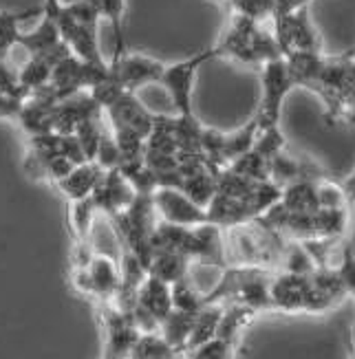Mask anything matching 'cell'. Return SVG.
Returning a JSON list of instances; mask_svg holds the SVG:
<instances>
[{"label":"cell","instance_id":"6da1fadb","mask_svg":"<svg viewBox=\"0 0 355 359\" xmlns=\"http://www.w3.org/2000/svg\"><path fill=\"white\" fill-rule=\"evenodd\" d=\"M44 15L53 20L58 34L69 49L82 60L102 65L104 57L98 44V22L100 11L88 5L86 0L62 5L60 0H44Z\"/></svg>","mask_w":355,"mask_h":359},{"label":"cell","instance_id":"7a4b0ae2","mask_svg":"<svg viewBox=\"0 0 355 359\" xmlns=\"http://www.w3.org/2000/svg\"><path fill=\"white\" fill-rule=\"evenodd\" d=\"M214 51L216 57H229L245 67H262L283 55L274 31H267L262 22L245 18L241 13L232 15L225 34L214 44Z\"/></svg>","mask_w":355,"mask_h":359},{"label":"cell","instance_id":"3957f363","mask_svg":"<svg viewBox=\"0 0 355 359\" xmlns=\"http://www.w3.org/2000/svg\"><path fill=\"white\" fill-rule=\"evenodd\" d=\"M104 80H108L106 62L98 65V62H88V60L77 57L75 53H69L53 67L46 86H42L38 90H42L44 95H49L51 100H65L80 90L95 88Z\"/></svg>","mask_w":355,"mask_h":359},{"label":"cell","instance_id":"277c9868","mask_svg":"<svg viewBox=\"0 0 355 359\" xmlns=\"http://www.w3.org/2000/svg\"><path fill=\"white\" fill-rule=\"evenodd\" d=\"M260 88H262L260 102H258V108L254 113V121L258 126V133L281 126L283 102L289 93L296 88L283 55L260 67Z\"/></svg>","mask_w":355,"mask_h":359},{"label":"cell","instance_id":"5b68a950","mask_svg":"<svg viewBox=\"0 0 355 359\" xmlns=\"http://www.w3.org/2000/svg\"><path fill=\"white\" fill-rule=\"evenodd\" d=\"M274 38L283 55L291 53H318L322 51V40L309 15V5L283 15H274Z\"/></svg>","mask_w":355,"mask_h":359},{"label":"cell","instance_id":"8992f818","mask_svg":"<svg viewBox=\"0 0 355 359\" xmlns=\"http://www.w3.org/2000/svg\"><path fill=\"white\" fill-rule=\"evenodd\" d=\"M216 51L214 46L201 51L188 60L177 62V65L163 67L159 84L168 90V97L175 106L177 115H192V88H194V77L199 69L206 65L208 60H214Z\"/></svg>","mask_w":355,"mask_h":359},{"label":"cell","instance_id":"52a82bcc","mask_svg":"<svg viewBox=\"0 0 355 359\" xmlns=\"http://www.w3.org/2000/svg\"><path fill=\"white\" fill-rule=\"evenodd\" d=\"M161 62L146 57V55H135V53H121L115 55L113 62L108 65V77L123 90L135 93L146 84H159L161 73H163Z\"/></svg>","mask_w":355,"mask_h":359},{"label":"cell","instance_id":"ba28073f","mask_svg":"<svg viewBox=\"0 0 355 359\" xmlns=\"http://www.w3.org/2000/svg\"><path fill=\"white\" fill-rule=\"evenodd\" d=\"M152 203L154 210H157L159 221L183 225V227H196L208 223L206 208L196 205L192 198H188L181 190H175V187H159L152 194Z\"/></svg>","mask_w":355,"mask_h":359},{"label":"cell","instance_id":"9c48e42d","mask_svg":"<svg viewBox=\"0 0 355 359\" xmlns=\"http://www.w3.org/2000/svg\"><path fill=\"white\" fill-rule=\"evenodd\" d=\"M135 196L137 192L133 190V185L117 168L104 170V177L100 179V183L95 185V190L91 194L98 212L104 216H113L121 210H126L135 201Z\"/></svg>","mask_w":355,"mask_h":359},{"label":"cell","instance_id":"30bf717a","mask_svg":"<svg viewBox=\"0 0 355 359\" xmlns=\"http://www.w3.org/2000/svg\"><path fill=\"white\" fill-rule=\"evenodd\" d=\"M88 278L93 285V302H113L115 293L121 283V271H119V258L106 254V252H95V256L88 262Z\"/></svg>","mask_w":355,"mask_h":359},{"label":"cell","instance_id":"8fae6325","mask_svg":"<svg viewBox=\"0 0 355 359\" xmlns=\"http://www.w3.org/2000/svg\"><path fill=\"white\" fill-rule=\"evenodd\" d=\"M102 177H104V168L98 161H84L80 165H75L65 179H60L55 187L67 196V201H80L93 194Z\"/></svg>","mask_w":355,"mask_h":359},{"label":"cell","instance_id":"7c38bea8","mask_svg":"<svg viewBox=\"0 0 355 359\" xmlns=\"http://www.w3.org/2000/svg\"><path fill=\"white\" fill-rule=\"evenodd\" d=\"M148 273L159 278L166 285H175L177 280L192 273V260L179 252H152Z\"/></svg>","mask_w":355,"mask_h":359},{"label":"cell","instance_id":"4fadbf2b","mask_svg":"<svg viewBox=\"0 0 355 359\" xmlns=\"http://www.w3.org/2000/svg\"><path fill=\"white\" fill-rule=\"evenodd\" d=\"M98 208L93 198H80V201H71V210H69V229L73 243H93V229L98 223Z\"/></svg>","mask_w":355,"mask_h":359},{"label":"cell","instance_id":"5bb4252c","mask_svg":"<svg viewBox=\"0 0 355 359\" xmlns=\"http://www.w3.org/2000/svg\"><path fill=\"white\" fill-rule=\"evenodd\" d=\"M170 295H173V309L183 313H196L206 306V293L192 283V276H185L170 285Z\"/></svg>","mask_w":355,"mask_h":359},{"label":"cell","instance_id":"9a60e30c","mask_svg":"<svg viewBox=\"0 0 355 359\" xmlns=\"http://www.w3.org/2000/svg\"><path fill=\"white\" fill-rule=\"evenodd\" d=\"M34 11H0V57L9 55V51L18 44L20 38V22H25L27 18H31ZM9 65V62H7Z\"/></svg>","mask_w":355,"mask_h":359},{"label":"cell","instance_id":"2e32d148","mask_svg":"<svg viewBox=\"0 0 355 359\" xmlns=\"http://www.w3.org/2000/svg\"><path fill=\"white\" fill-rule=\"evenodd\" d=\"M179 353L170 348L168 341L157 333H142L135 341L128 359H177Z\"/></svg>","mask_w":355,"mask_h":359},{"label":"cell","instance_id":"e0dca14e","mask_svg":"<svg viewBox=\"0 0 355 359\" xmlns=\"http://www.w3.org/2000/svg\"><path fill=\"white\" fill-rule=\"evenodd\" d=\"M316 196L320 210H351L342 183L333 181L327 175L316 179Z\"/></svg>","mask_w":355,"mask_h":359},{"label":"cell","instance_id":"ac0fdd59","mask_svg":"<svg viewBox=\"0 0 355 359\" xmlns=\"http://www.w3.org/2000/svg\"><path fill=\"white\" fill-rule=\"evenodd\" d=\"M234 13H241L245 18H252L256 22H265L267 18H274L276 0H229Z\"/></svg>","mask_w":355,"mask_h":359},{"label":"cell","instance_id":"d6986e66","mask_svg":"<svg viewBox=\"0 0 355 359\" xmlns=\"http://www.w3.org/2000/svg\"><path fill=\"white\" fill-rule=\"evenodd\" d=\"M232 351H234V344L214 337V339L206 341V344H201L183 355L188 359H232Z\"/></svg>","mask_w":355,"mask_h":359},{"label":"cell","instance_id":"ffe728a7","mask_svg":"<svg viewBox=\"0 0 355 359\" xmlns=\"http://www.w3.org/2000/svg\"><path fill=\"white\" fill-rule=\"evenodd\" d=\"M335 271H337L340 280H342V287H344L347 295H353V298H355V254H353V249H351L349 243L344 247L342 260H340Z\"/></svg>","mask_w":355,"mask_h":359},{"label":"cell","instance_id":"44dd1931","mask_svg":"<svg viewBox=\"0 0 355 359\" xmlns=\"http://www.w3.org/2000/svg\"><path fill=\"white\" fill-rule=\"evenodd\" d=\"M22 102L20 97H13V95H7L5 90H0V119H18L20 115V108H22Z\"/></svg>","mask_w":355,"mask_h":359},{"label":"cell","instance_id":"7402d4cb","mask_svg":"<svg viewBox=\"0 0 355 359\" xmlns=\"http://www.w3.org/2000/svg\"><path fill=\"white\" fill-rule=\"evenodd\" d=\"M351 126L355 128V121L351 123ZM344 187V192H347V198H349V205H355V170H353V175L342 183Z\"/></svg>","mask_w":355,"mask_h":359},{"label":"cell","instance_id":"603a6c76","mask_svg":"<svg viewBox=\"0 0 355 359\" xmlns=\"http://www.w3.org/2000/svg\"><path fill=\"white\" fill-rule=\"evenodd\" d=\"M351 359H355V346L351 344Z\"/></svg>","mask_w":355,"mask_h":359},{"label":"cell","instance_id":"cb8c5ba5","mask_svg":"<svg viewBox=\"0 0 355 359\" xmlns=\"http://www.w3.org/2000/svg\"><path fill=\"white\" fill-rule=\"evenodd\" d=\"M347 53H349V55H353V57H355V46H353V49H351V51H347Z\"/></svg>","mask_w":355,"mask_h":359},{"label":"cell","instance_id":"d4e9b609","mask_svg":"<svg viewBox=\"0 0 355 359\" xmlns=\"http://www.w3.org/2000/svg\"><path fill=\"white\" fill-rule=\"evenodd\" d=\"M353 346H355V339H353Z\"/></svg>","mask_w":355,"mask_h":359}]
</instances>
